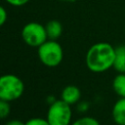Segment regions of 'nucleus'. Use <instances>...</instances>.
Wrapping results in <instances>:
<instances>
[{"instance_id":"obj_1","label":"nucleus","mask_w":125,"mask_h":125,"mask_svg":"<svg viewBox=\"0 0 125 125\" xmlns=\"http://www.w3.org/2000/svg\"><path fill=\"white\" fill-rule=\"evenodd\" d=\"M115 48L109 43L99 42L92 45L85 57L88 69L95 73H102L113 66Z\"/></svg>"},{"instance_id":"obj_2","label":"nucleus","mask_w":125,"mask_h":125,"mask_svg":"<svg viewBox=\"0 0 125 125\" xmlns=\"http://www.w3.org/2000/svg\"><path fill=\"white\" fill-rule=\"evenodd\" d=\"M24 92L23 81L15 74L0 76V100L12 102L20 99Z\"/></svg>"},{"instance_id":"obj_3","label":"nucleus","mask_w":125,"mask_h":125,"mask_svg":"<svg viewBox=\"0 0 125 125\" xmlns=\"http://www.w3.org/2000/svg\"><path fill=\"white\" fill-rule=\"evenodd\" d=\"M38 58L40 62L48 67L58 66L63 59V51L62 46L56 40H46L38 47Z\"/></svg>"},{"instance_id":"obj_4","label":"nucleus","mask_w":125,"mask_h":125,"mask_svg":"<svg viewBox=\"0 0 125 125\" xmlns=\"http://www.w3.org/2000/svg\"><path fill=\"white\" fill-rule=\"evenodd\" d=\"M72 110L70 104L61 100L50 104L46 119L50 125H70Z\"/></svg>"},{"instance_id":"obj_5","label":"nucleus","mask_w":125,"mask_h":125,"mask_svg":"<svg viewBox=\"0 0 125 125\" xmlns=\"http://www.w3.org/2000/svg\"><path fill=\"white\" fill-rule=\"evenodd\" d=\"M21 38L30 47H39L47 39L45 26L38 22H28L21 29Z\"/></svg>"},{"instance_id":"obj_6","label":"nucleus","mask_w":125,"mask_h":125,"mask_svg":"<svg viewBox=\"0 0 125 125\" xmlns=\"http://www.w3.org/2000/svg\"><path fill=\"white\" fill-rule=\"evenodd\" d=\"M81 98V91L75 85H67L65 86L61 94V99L68 104H74L79 102Z\"/></svg>"},{"instance_id":"obj_7","label":"nucleus","mask_w":125,"mask_h":125,"mask_svg":"<svg viewBox=\"0 0 125 125\" xmlns=\"http://www.w3.org/2000/svg\"><path fill=\"white\" fill-rule=\"evenodd\" d=\"M112 119L117 125H125V98H119L113 104Z\"/></svg>"},{"instance_id":"obj_8","label":"nucleus","mask_w":125,"mask_h":125,"mask_svg":"<svg viewBox=\"0 0 125 125\" xmlns=\"http://www.w3.org/2000/svg\"><path fill=\"white\" fill-rule=\"evenodd\" d=\"M45 29L47 32L48 39L57 40L62 33V25L57 20H52L48 21L45 25Z\"/></svg>"},{"instance_id":"obj_9","label":"nucleus","mask_w":125,"mask_h":125,"mask_svg":"<svg viewBox=\"0 0 125 125\" xmlns=\"http://www.w3.org/2000/svg\"><path fill=\"white\" fill-rule=\"evenodd\" d=\"M118 73H125V46L115 48V56L112 66Z\"/></svg>"},{"instance_id":"obj_10","label":"nucleus","mask_w":125,"mask_h":125,"mask_svg":"<svg viewBox=\"0 0 125 125\" xmlns=\"http://www.w3.org/2000/svg\"><path fill=\"white\" fill-rule=\"evenodd\" d=\"M112 89L119 98H125V73H118L114 77Z\"/></svg>"},{"instance_id":"obj_11","label":"nucleus","mask_w":125,"mask_h":125,"mask_svg":"<svg viewBox=\"0 0 125 125\" xmlns=\"http://www.w3.org/2000/svg\"><path fill=\"white\" fill-rule=\"evenodd\" d=\"M70 125H101V124L96 118L92 116H83L73 121Z\"/></svg>"},{"instance_id":"obj_12","label":"nucleus","mask_w":125,"mask_h":125,"mask_svg":"<svg viewBox=\"0 0 125 125\" xmlns=\"http://www.w3.org/2000/svg\"><path fill=\"white\" fill-rule=\"evenodd\" d=\"M10 111H11V106L9 102L0 100V119L6 118L10 114Z\"/></svg>"},{"instance_id":"obj_13","label":"nucleus","mask_w":125,"mask_h":125,"mask_svg":"<svg viewBox=\"0 0 125 125\" xmlns=\"http://www.w3.org/2000/svg\"><path fill=\"white\" fill-rule=\"evenodd\" d=\"M24 123H25L24 125H50L46 118L44 119V118H39V117L30 118Z\"/></svg>"},{"instance_id":"obj_14","label":"nucleus","mask_w":125,"mask_h":125,"mask_svg":"<svg viewBox=\"0 0 125 125\" xmlns=\"http://www.w3.org/2000/svg\"><path fill=\"white\" fill-rule=\"evenodd\" d=\"M7 17H8V16H7V12H6L5 8L0 5V27L6 22Z\"/></svg>"},{"instance_id":"obj_15","label":"nucleus","mask_w":125,"mask_h":125,"mask_svg":"<svg viewBox=\"0 0 125 125\" xmlns=\"http://www.w3.org/2000/svg\"><path fill=\"white\" fill-rule=\"evenodd\" d=\"M6 2H8L10 5L15 6V7H21L25 5L27 2H29V0H6Z\"/></svg>"},{"instance_id":"obj_16","label":"nucleus","mask_w":125,"mask_h":125,"mask_svg":"<svg viewBox=\"0 0 125 125\" xmlns=\"http://www.w3.org/2000/svg\"><path fill=\"white\" fill-rule=\"evenodd\" d=\"M88 108H89V104L87 102H85V101L84 102H80L77 104V109L80 112H85V111L88 110Z\"/></svg>"},{"instance_id":"obj_17","label":"nucleus","mask_w":125,"mask_h":125,"mask_svg":"<svg viewBox=\"0 0 125 125\" xmlns=\"http://www.w3.org/2000/svg\"><path fill=\"white\" fill-rule=\"evenodd\" d=\"M25 123H23L22 121L21 120H18V119H12V120H9L5 125H24Z\"/></svg>"},{"instance_id":"obj_18","label":"nucleus","mask_w":125,"mask_h":125,"mask_svg":"<svg viewBox=\"0 0 125 125\" xmlns=\"http://www.w3.org/2000/svg\"><path fill=\"white\" fill-rule=\"evenodd\" d=\"M63 1H70V2H72V1H74V0H63Z\"/></svg>"}]
</instances>
